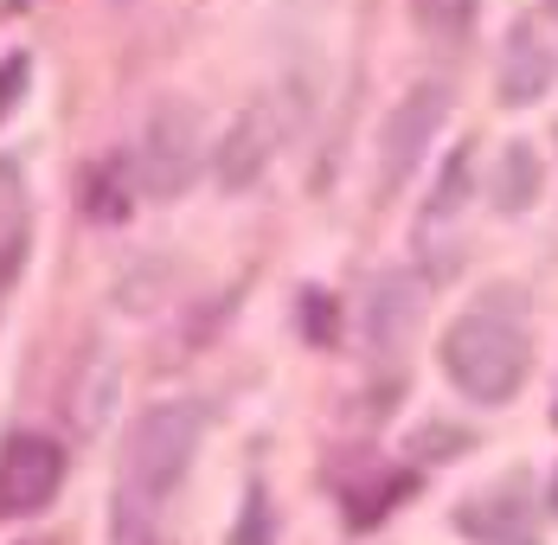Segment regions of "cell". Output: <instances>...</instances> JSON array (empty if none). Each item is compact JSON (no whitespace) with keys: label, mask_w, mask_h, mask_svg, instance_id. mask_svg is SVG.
I'll list each match as a JSON object with an SVG mask.
<instances>
[{"label":"cell","mask_w":558,"mask_h":545,"mask_svg":"<svg viewBox=\"0 0 558 545\" xmlns=\"http://www.w3.org/2000/svg\"><path fill=\"white\" fill-rule=\"evenodd\" d=\"M302 327H315L322 347L335 340V302H328V289H308V302H302Z\"/></svg>","instance_id":"cell-13"},{"label":"cell","mask_w":558,"mask_h":545,"mask_svg":"<svg viewBox=\"0 0 558 545\" xmlns=\"http://www.w3.org/2000/svg\"><path fill=\"white\" fill-rule=\"evenodd\" d=\"M546 7H553V13H558V0H546Z\"/></svg>","instance_id":"cell-15"},{"label":"cell","mask_w":558,"mask_h":545,"mask_svg":"<svg viewBox=\"0 0 558 545\" xmlns=\"http://www.w3.org/2000/svg\"><path fill=\"white\" fill-rule=\"evenodd\" d=\"M411 327H417V282L411 276H379L373 282V295H366V340H373V353L391 360L404 340H411Z\"/></svg>","instance_id":"cell-7"},{"label":"cell","mask_w":558,"mask_h":545,"mask_svg":"<svg viewBox=\"0 0 558 545\" xmlns=\"http://www.w3.org/2000/svg\"><path fill=\"white\" fill-rule=\"evenodd\" d=\"M411 7H417V26L430 39H462L482 13V0H411Z\"/></svg>","instance_id":"cell-11"},{"label":"cell","mask_w":558,"mask_h":545,"mask_svg":"<svg viewBox=\"0 0 558 545\" xmlns=\"http://www.w3.org/2000/svg\"><path fill=\"white\" fill-rule=\"evenodd\" d=\"M488 545H533V540H526V533H513V540H488Z\"/></svg>","instance_id":"cell-14"},{"label":"cell","mask_w":558,"mask_h":545,"mask_svg":"<svg viewBox=\"0 0 558 545\" xmlns=\"http://www.w3.org/2000/svg\"><path fill=\"white\" fill-rule=\"evenodd\" d=\"M282 148V109L264 97V104H251L238 122H231V135L219 142V186L225 193H244V186H257L270 161H277Z\"/></svg>","instance_id":"cell-6"},{"label":"cell","mask_w":558,"mask_h":545,"mask_svg":"<svg viewBox=\"0 0 558 545\" xmlns=\"http://www.w3.org/2000/svg\"><path fill=\"white\" fill-rule=\"evenodd\" d=\"M449 116V90L444 84H417L411 97H398V109L386 116V129H379V186L398 193L404 180H411V167L424 161V148H430V135L444 129Z\"/></svg>","instance_id":"cell-5"},{"label":"cell","mask_w":558,"mask_h":545,"mask_svg":"<svg viewBox=\"0 0 558 545\" xmlns=\"http://www.w3.org/2000/svg\"><path fill=\"white\" fill-rule=\"evenodd\" d=\"M520 520H526L520 488H495V494H482L475 507H462V513H456V526H462V533H475V540H513V533H520Z\"/></svg>","instance_id":"cell-10"},{"label":"cell","mask_w":558,"mask_h":545,"mask_svg":"<svg viewBox=\"0 0 558 545\" xmlns=\"http://www.w3.org/2000/svg\"><path fill=\"white\" fill-rule=\"evenodd\" d=\"M206 436V411L199 404H148L135 417V431L122 443V513H155L193 469Z\"/></svg>","instance_id":"cell-2"},{"label":"cell","mask_w":558,"mask_h":545,"mask_svg":"<svg viewBox=\"0 0 558 545\" xmlns=\"http://www.w3.org/2000/svg\"><path fill=\"white\" fill-rule=\"evenodd\" d=\"M26 77H33V64L13 52V58H0V122L13 116V104H20V90H26Z\"/></svg>","instance_id":"cell-12"},{"label":"cell","mask_w":558,"mask_h":545,"mask_svg":"<svg viewBox=\"0 0 558 545\" xmlns=\"http://www.w3.org/2000/svg\"><path fill=\"white\" fill-rule=\"evenodd\" d=\"M539 180H546V167L533 155V142H507L501 161H495V213H526L533 199H539Z\"/></svg>","instance_id":"cell-9"},{"label":"cell","mask_w":558,"mask_h":545,"mask_svg":"<svg viewBox=\"0 0 558 545\" xmlns=\"http://www.w3.org/2000/svg\"><path fill=\"white\" fill-rule=\"evenodd\" d=\"M553 90V52L533 26H513L501 52V104H539Z\"/></svg>","instance_id":"cell-8"},{"label":"cell","mask_w":558,"mask_h":545,"mask_svg":"<svg viewBox=\"0 0 558 545\" xmlns=\"http://www.w3.org/2000/svg\"><path fill=\"white\" fill-rule=\"evenodd\" d=\"M193 173H199V116L186 104H161L129 155V180L148 199H180L193 186Z\"/></svg>","instance_id":"cell-3"},{"label":"cell","mask_w":558,"mask_h":545,"mask_svg":"<svg viewBox=\"0 0 558 545\" xmlns=\"http://www.w3.org/2000/svg\"><path fill=\"white\" fill-rule=\"evenodd\" d=\"M526 366H533V347H526L520 302H507V289H488V302H475L462 322H449L444 373L462 398L507 404L520 391V379H526Z\"/></svg>","instance_id":"cell-1"},{"label":"cell","mask_w":558,"mask_h":545,"mask_svg":"<svg viewBox=\"0 0 558 545\" xmlns=\"http://www.w3.org/2000/svg\"><path fill=\"white\" fill-rule=\"evenodd\" d=\"M13 7H26V0H13Z\"/></svg>","instance_id":"cell-16"},{"label":"cell","mask_w":558,"mask_h":545,"mask_svg":"<svg viewBox=\"0 0 558 545\" xmlns=\"http://www.w3.org/2000/svg\"><path fill=\"white\" fill-rule=\"evenodd\" d=\"M58 488H64V449L52 436H7V449H0V520L46 513Z\"/></svg>","instance_id":"cell-4"}]
</instances>
